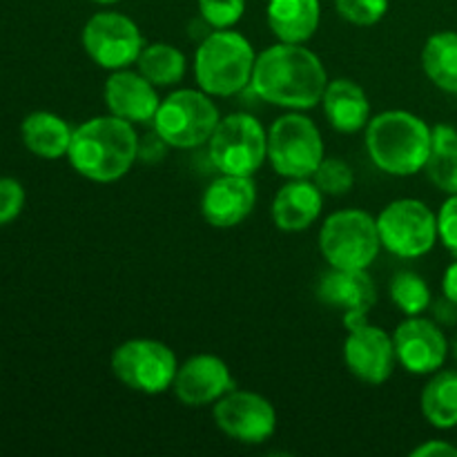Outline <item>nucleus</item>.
I'll use <instances>...</instances> for the list:
<instances>
[{
	"label": "nucleus",
	"instance_id": "1",
	"mask_svg": "<svg viewBox=\"0 0 457 457\" xmlns=\"http://www.w3.org/2000/svg\"><path fill=\"white\" fill-rule=\"evenodd\" d=\"M326 85L328 74L315 52L279 40L257 56L250 87L266 103L303 112L320 105Z\"/></svg>",
	"mask_w": 457,
	"mask_h": 457
},
{
	"label": "nucleus",
	"instance_id": "2",
	"mask_svg": "<svg viewBox=\"0 0 457 457\" xmlns=\"http://www.w3.org/2000/svg\"><path fill=\"white\" fill-rule=\"evenodd\" d=\"M67 159L87 181L114 183L138 161V134L119 116H94L74 128Z\"/></svg>",
	"mask_w": 457,
	"mask_h": 457
},
{
	"label": "nucleus",
	"instance_id": "3",
	"mask_svg": "<svg viewBox=\"0 0 457 457\" xmlns=\"http://www.w3.org/2000/svg\"><path fill=\"white\" fill-rule=\"evenodd\" d=\"M366 152L382 172L413 177L431 156V128L406 110L375 114L366 125Z\"/></svg>",
	"mask_w": 457,
	"mask_h": 457
},
{
	"label": "nucleus",
	"instance_id": "4",
	"mask_svg": "<svg viewBox=\"0 0 457 457\" xmlns=\"http://www.w3.org/2000/svg\"><path fill=\"white\" fill-rule=\"evenodd\" d=\"M254 49L235 29H212L195 54V79L210 96H235L253 83Z\"/></svg>",
	"mask_w": 457,
	"mask_h": 457
},
{
	"label": "nucleus",
	"instance_id": "5",
	"mask_svg": "<svg viewBox=\"0 0 457 457\" xmlns=\"http://www.w3.org/2000/svg\"><path fill=\"white\" fill-rule=\"evenodd\" d=\"M320 250L330 268L369 270L382 250L378 219L364 210H337L321 226Z\"/></svg>",
	"mask_w": 457,
	"mask_h": 457
},
{
	"label": "nucleus",
	"instance_id": "6",
	"mask_svg": "<svg viewBox=\"0 0 457 457\" xmlns=\"http://www.w3.org/2000/svg\"><path fill=\"white\" fill-rule=\"evenodd\" d=\"M219 116L212 96L204 89H177L161 101L152 128L177 150H192L210 141Z\"/></svg>",
	"mask_w": 457,
	"mask_h": 457
},
{
	"label": "nucleus",
	"instance_id": "7",
	"mask_svg": "<svg viewBox=\"0 0 457 457\" xmlns=\"http://www.w3.org/2000/svg\"><path fill=\"white\" fill-rule=\"evenodd\" d=\"M110 366L125 388L143 395L170 391L179 370L174 351L159 339H128L114 348Z\"/></svg>",
	"mask_w": 457,
	"mask_h": 457
},
{
	"label": "nucleus",
	"instance_id": "8",
	"mask_svg": "<svg viewBox=\"0 0 457 457\" xmlns=\"http://www.w3.org/2000/svg\"><path fill=\"white\" fill-rule=\"evenodd\" d=\"M268 161L279 177L311 179L324 161V141L312 119L293 112L268 129Z\"/></svg>",
	"mask_w": 457,
	"mask_h": 457
},
{
	"label": "nucleus",
	"instance_id": "9",
	"mask_svg": "<svg viewBox=\"0 0 457 457\" xmlns=\"http://www.w3.org/2000/svg\"><path fill=\"white\" fill-rule=\"evenodd\" d=\"M208 154L221 174L253 177L268 159V132L250 114L223 116L208 141Z\"/></svg>",
	"mask_w": 457,
	"mask_h": 457
},
{
	"label": "nucleus",
	"instance_id": "10",
	"mask_svg": "<svg viewBox=\"0 0 457 457\" xmlns=\"http://www.w3.org/2000/svg\"><path fill=\"white\" fill-rule=\"evenodd\" d=\"M382 248L402 259H418L440 241L437 214L418 199H397L378 214Z\"/></svg>",
	"mask_w": 457,
	"mask_h": 457
},
{
	"label": "nucleus",
	"instance_id": "11",
	"mask_svg": "<svg viewBox=\"0 0 457 457\" xmlns=\"http://www.w3.org/2000/svg\"><path fill=\"white\" fill-rule=\"evenodd\" d=\"M83 49L103 70H125L138 61L143 45L141 29L132 18L119 12H98L85 22Z\"/></svg>",
	"mask_w": 457,
	"mask_h": 457
},
{
	"label": "nucleus",
	"instance_id": "12",
	"mask_svg": "<svg viewBox=\"0 0 457 457\" xmlns=\"http://www.w3.org/2000/svg\"><path fill=\"white\" fill-rule=\"evenodd\" d=\"M219 431L241 445H263L277 431V411L263 395L253 391H230L214 404Z\"/></svg>",
	"mask_w": 457,
	"mask_h": 457
},
{
	"label": "nucleus",
	"instance_id": "13",
	"mask_svg": "<svg viewBox=\"0 0 457 457\" xmlns=\"http://www.w3.org/2000/svg\"><path fill=\"white\" fill-rule=\"evenodd\" d=\"M395 361V344L393 335L386 330L370 326L369 321L348 328V337L344 342V364L360 382L382 386L391 379Z\"/></svg>",
	"mask_w": 457,
	"mask_h": 457
},
{
	"label": "nucleus",
	"instance_id": "14",
	"mask_svg": "<svg viewBox=\"0 0 457 457\" xmlns=\"http://www.w3.org/2000/svg\"><path fill=\"white\" fill-rule=\"evenodd\" d=\"M395 355L402 369L413 375H433L449 357V339L440 324L427 317H406L393 333Z\"/></svg>",
	"mask_w": 457,
	"mask_h": 457
},
{
	"label": "nucleus",
	"instance_id": "15",
	"mask_svg": "<svg viewBox=\"0 0 457 457\" xmlns=\"http://www.w3.org/2000/svg\"><path fill=\"white\" fill-rule=\"evenodd\" d=\"M232 386L235 379L226 361L210 353H201L179 364L172 393L183 406L201 409V406L217 404L226 393L232 391Z\"/></svg>",
	"mask_w": 457,
	"mask_h": 457
},
{
	"label": "nucleus",
	"instance_id": "16",
	"mask_svg": "<svg viewBox=\"0 0 457 457\" xmlns=\"http://www.w3.org/2000/svg\"><path fill=\"white\" fill-rule=\"evenodd\" d=\"M257 205V186L253 177L221 174L205 187L201 196V214L205 223L219 230L239 226Z\"/></svg>",
	"mask_w": 457,
	"mask_h": 457
},
{
	"label": "nucleus",
	"instance_id": "17",
	"mask_svg": "<svg viewBox=\"0 0 457 457\" xmlns=\"http://www.w3.org/2000/svg\"><path fill=\"white\" fill-rule=\"evenodd\" d=\"M103 96L112 116H119L132 125L152 123L161 105L156 85H152L141 71H129L128 67L112 71L105 80Z\"/></svg>",
	"mask_w": 457,
	"mask_h": 457
},
{
	"label": "nucleus",
	"instance_id": "18",
	"mask_svg": "<svg viewBox=\"0 0 457 457\" xmlns=\"http://www.w3.org/2000/svg\"><path fill=\"white\" fill-rule=\"evenodd\" d=\"M317 299L344 315H369L378 302V290L369 270H344L330 268L317 284Z\"/></svg>",
	"mask_w": 457,
	"mask_h": 457
},
{
	"label": "nucleus",
	"instance_id": "19",
	"mask_svg": "<svg viewBox=\"0 0 457 457\" xmlns=\"http://www.w3.org/2000/svg\"><path fill=\"white\" fill-rule=\"evenodd\" d=\"M324 195L315 181L290 179L272 199V221L284 232L308 230L320 219Z\"/></svg>",
	"mask_w": 457,
	"mask_h": 457
},
{
	"label": "nucleus",
	"instance_id": "20",
	"mask_svg": "<svg viewBox=\"0 0 457 457\" xmlns=\"http://www.w3.org/2000/svg\"><path fill=\"white\" fill-rule=\"evenodd\" d=\"M324 116L330 128L342 134H355L366 129L370 120V103L364 89L351 79L328 80L321 96Z\"/></svg>",
	"mask_w": 457,
	"mask_h": 457
},
{
	"label": "nucleus",
	"instance_id": "21",
	"mask_svg": "<svg viewBox=\"0 0 457 457\" xmlns=\"http://www.w3.org/2000/svg\"><path fill=\"white\" fill-rule=\"evenodd\" d=\"M266 21L281 43L303 45L321 21L320 0H268Z\"/></svg>",
	"mask_w": 457,
	"mask_h": 457
},
{
	"label": "nucleus",
	"instance_id": "22",
	"mask_svg": "<svg viewBox=\"0 0 457 457\" xmlns=\"http://www.w3.org/2000/svg\"><path fill=\"white\" fill-rule=\"evenodd\" d=\"M71 134H74V129L70 128V123L62 116L47 110L31 112L21 123V138L25 147L31 154L45 161H56L67 156Z\"/></svg>",
	"mask_w": 457,
	"mask_h": 457
},
{
	"label": "nucleus",
	"instance_id": "23",
	"mask_svg": "<svg viewBox=\"0 0 457 457\" xmlns=\"http://www.w3.org/2000/svg\"><path fill=\"white\" fill-rule=\"evenodd\" d=\"M422 415L431 427L451 431L457 427V369L437 370L420 397Z\"/></svg>",
	"mask_w": 457,
	"mask_h": 457
},
{
	"label": "nucleus",
	"instance_id": "24",
	"mask_svg": "<svg viewBox=\"0 0 457 457\" xmlns=\"http://www.w3.org/2000/svg\"><path fill=\"white\" fill-rule=\"evenodd\" d=\"M422 70L442 92L457 94V31H437L424 43Z\"/></svg>",
	"mask_w": 457,
	"mask_h": 457
},
{
	"label": "nucleus",
	"instance_id": "25",
	"mask_svg": "<svg viewBox=\"0 0 457 457\" xmlns=\"http://www.w3.org/2000/svg\"><path fill=\"white\" fill-rule=\"evenodd\" d=\"M137 70L156 87H170L186 74V56L170 43H150L138 54Z\"/></svg>",
	"mask_w": 457,
	"mask_h": 457
},
{
	"label": "nucleus",
	"instance_id": "26",
	"mask_svg": "<svg viewBox=\"0 0 457 457\" xmlns=\"http://www.w3.org/2000/svg\"><path fill=\"white\" fill-rule=\"evenodd\" d=\"M393 303L404 312L406 317H418L427 312L431 306V288L427 281L418 275V272L402 270L393 277L391 286H388Z\"/></svg>",
	"mask_w": 457,
	"mask_h": 457
},
{
	"label": "nucleus",
	"instance_id": "27",
	"mask_svg": "<svg viewBox=\"0 0 457 457\" xmlns=\"http://www.w3.org/2000/svg\"><path fill=\"white\" fill-rule=\"evenodd\" d=\"M312 181L320 187L321 195L328 196H342L348 195L355 186V174H353L351 165L342 159H326L320 163V168L312 174Z\"/></svg>",
	"mask_w": 457,
	"mask_h": 457
},
{
	"label": "nucleus",
	"instance_id": "28",
	"mask_svg": "<svg viewBox=\"0 0 457 457\" xmlns=\"http://www.w3.org/2000/svg\"><path fill=\"white\" fill-rule=\"evenodd\" d=\"M427 177L437 190L457 195V143L446 147H433L427 161Z\"/></svg>",
	"mask_w": 457,
	"mask_h": 457
},
{
	"label": "nucleus",
	"instance_id": "29",
	"mask_svg": "<svg viewBox=\"0 0 457 457\" xmlns=\"http://www.w3.org/2000/svg\"><path fill=\"white\" fill-rule=\"evenodd\" d=\"M245 0H199L201 21L210 29H232L244 18Z\"/></svg>",
	"mask_w": 457,
	"mask_h": 457
},
{
	"label": "nucleus",
	"instance_id": "30",
	"mask_svg": "<svg viewBox=\"0 0 457 457\" xmlns=\"http://www.w3.org/2000/svg\"><path fill=\"white\" fill-rule=\"evenodd\" d=\"M335 9L351 25L373 27L386 16L388 0H335Z\"/></svg>",
	"mask_w": 457,
	"mask_h": 457
},
{
	"label": "nucleus",
	"instance_id": "31",
	"mask_svg": "<svg viewBox=\"0 0 457 457\" xmlns=\"http://www.w3.org/2000/svg\"><path fill=\"white\" fill-rule=\"evenodd\" d=\"M25 187L18 179L0 177V228L9 226L25 210Z\"/></svg>",
	"mask_w": 457,
	"mask_h": 457
},
{
	"label": "nucleus",
	"instance_id": "32",
	"mask_svg": "<svg viewBox=\"0 0 457 457\" xmlns=\"http://www.w3.org/2000/svg\"><path fill=\"white\" fill-rule=\"evenodd\" d=\"M437 235L442 245L457 259V195H451L437 212Z\"/></svg>",
	"mask_w": 457,
	"mask_h": 457
},
{
	"label": "nucleus",
	"instance_id": "33",
	"mask_svg": "<svg viewBox=\"0 0 457 457\" xmlns=\"http://www.w3.org/2000/svg\"><path fill=\"white\" fill-rule=\"evenodd\" d=\"M168 150H170L168 141H165L154 128H152L150 132L138 137V161H141V163H147V165L159 163V161L165 159Z\"/></svg>",
	"mask_w": 457,
	"mask_h": 457
},
{
	"label": "nucleus",
	"instance_id": "34",
	"mask_svg": "<svg viewBox=\"0 0 457 457\" xmlns=\"http://www.w3.org/2000/svg\"><path fill=\"white\" fill-rule=\"evenodd\" d=\"M411 457H457V446L445 440H428L415 446L411 451Z\"/></svg>",
	"mask_w": 457,
	"mask_h": 457
},
{
	"label": "nucleus",
	"instance_id": "35",
	"mask_svg": "<svg viewBox=\"0 0 457 457\" xmlns=\"http://www.w3.org/2000/svg\"><path fill=\"white\" fill-rule=\"evenodd\" d=\"M433 315H436L437 324H445V326L457 324V303L451 302V299L442 297L440 302L433 306Z\"/></svg>",
	"mask_w": 457,
	"mask_h": 457
},
{
	"label": "nucleus",
	"instance_id": "36",
	"mask_svg": "<svg viewBox=\"0 0 457 457\" xmlns=\"http://www.w3.org/2000/svg\"><path fill=\"white\" fill-rule=\"evenodd\" d=\"M442 295L457 303V259L446 268L445 277H442Z\"/></svg>",
	"mask_w": 457,
	"mask_h": 457
},
{
	"label": "nucleus",
	"instance_id": "37",
	"mask_svg": "<svg viewBox=\"0 0 457 457\" xmlns=\"http://www.w3.org/2000/svg\"><path fill=\"white\" fill-rule=\"evenodd\" d=\"M451 353H453V360H455V366H457V335L453 337V344H451Z\"/></svg>",
	"mask_w": 457,
	"mask_h": 457
},
{
	"label": "nucleus",
	"instance_id": "38",
	"mask_svg": "<svg viewBox=\"0 0 457 457\" xmlns=\"http://www.w3.org/2000/svg\"><path fill=\"white\" fill-rule=\"evenodd\" d=\"M92 3H96V4H116V3H120V0H92Z\"/></svg>",
	"mask_w": 457,
	"mask_h": 457
}]
</instances>
